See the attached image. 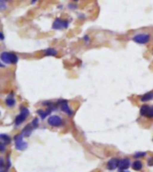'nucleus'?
<instances>
[{
  "mask_svg": "<svg viewBox=\"0 0 153 172\" xmlns=\"http://www.w3.org/2000/svg\"><path fill=\"white\" fill-rule=\"evenodd\" d=\"M0 35H1V39L3 40V39H4V35H3V33H1V34H0Z\"/></svg>",
  "mask_w": 153,
  "mask_h": 172,
  "instance_id": "24",
  "label": "nucleus"
},
{
  "mask_svg": "<svg viewBox=\"0 0 153 172\" xmlns=\"http://www.w3.org/2000/svg\"><path fill=\"white\" fill-rule=\"evenodd\" d=\"M132 167L134 170H140L142 168V163L140 160H135V161H133Z\"/></svg>",
  "mask_w": 153,
  "mask_h": 172,
  "instance_id": "15",
  "label": "nucleus"
},
{
  "mask_svg": "<svg viewBox=\"0 0 153 172\" xmlns=\"http://www.w3.org/2000/svg\"><path fill=\"white\" fill-rule=\"evenodd\" d=\"M33 128H34L32 127V124H31V125H27V126L24 128V130H23V132H22V135H23L24 136H29L31 135V133H32V131Z\"/></svg>",
  "mask_w": 153,
  "mask_h": 172,
  "instance_id": "11",
  "label": "nucleus"
},
{
  "mask_svg": "<svg viewBox=\"0 0 153 172\" xmlns=\"http://www.w3.org/2000/svg\"><path fill=\"white\" fill-rule=\"evenodd\" d=\"M52 110H53L52 108H49V109H48L47 111H45V112H43L42 110H39V111H38V114L40 116L41 119H45V118L51 112Z\"/></svg>",
  "mask_w": 153,
  "mask_h": 172,
  "instance_id": "13",
  "label": "nucleus"
},
{
  "mask_svg": "<svg viewBox=\"0 0 153 172\" xmlns=\"http://www.w3.org/2000/svg\"><path fill=\"white\" fill-rule=\"evenodd\" d=\"M36 1H38V0H32V4H34Z\"/></svg>",
  "mask_w": 153,
  "mask_h": 172,
  "instance_id": "25",
  "label": "nucleus"
},
{
  "mask_svg": "<svg viewBox=\"0 0 153 172\" xmlns=\"http://www.w3.org/2000/svg\"><path fill=\"white\" fill-rule=\"evenodd\" d=\"M4 1H7V0H4Z\"/></svg>",
  "mask_w": 153,
  "mask_h": 172,
  "instance_id": "29",
  "label": "nucleus"
},
{
  "mask_svg": "<svg viewBox=\"0 0 153 172\" xmlns=\"http://www.w3.org/2000/svg\"><path fill=\"white\" fill-rule=\"evenodd\" d=\"M1 57V60L3 63H12V64H15L18 62V57L15 54L13 53H8V52H3L0 55Z\"/></svg>",
  "mask_w": 153,
  "mask_h": 172,
  "instance_id": "1",
  "label": "nucleus"
},
{
  "mask_svg": "<svg viewBox=\"0 0 153 172\" xmlns=\"http://www.w3.org/2000/svg\"><path fill=\"white\" fill-rule=\"evenodd\" d=\"M74 1H78V0H74Z\"/></svg>",
  "mask_w": 153,
  "mask_h": 172,
  "instance_id": "28",
  "label": "nucleus"
},
{
  "mask_svg": "<svg viewBox=\"0 0 153 172\" xmlns=\"http://www.w3.org/2000/svg\"><path fill=\"white\" fill-rule=\"evenodd\" d=\"M24 136L22 134L20 135H17L15 136V148L18 150V151H24L27 148L28 144L26 142L24 141L23 139Z\"/></svg>",
  "mask_w": 153,
  "mask_h": 172,
  "instance_id": "2",
  "label": "nucleus"
},
{
  "mask_svg": "<svg viewBox=\"0 0 153 172\" xmlns=\"http://www.w3.org/2000/svg\"><path fill=\"white\" fill-rule=\"evenodd\" d=\"M0 172H7V171H5V170H4V169L2 168V169H1V171H0Z\"/></svg>",
  "mask_w": 153,
  "mask_h": 172,
  "instance_id": "26",
  "label": "nucleus"
},
{
  "mask_svg": "<svg viewBox=\"0 0 153 172\" xmlns=\"http://www.w3.org/2000/svg\"><path fill=\"white\" fill-rule=\"evenodd\" d=\"M149 110H150V107H149V106H148L147 104H144V105H142V106L140 107V114L141 116H145V117H147V116H148V114H149Z\"/></svg>",
  "mask_w": 153,
  "mask_h": 172,
  "instance_id": "10",
  "label": "nucleus"
},
{
  "mask_svg": "<svg viewBox=\"0 0 153 172\" xmlns=\"http://www.w3.org/2000/svg\"><path fill=\"white\" fill-rule=\"evenodd\" d=\"M0 147H1V152H3L5 151V144L1 142V144H0Z\"/></svg>",
  "mask_w": 153,
  "mask_h": 172,
  "instance_id": "21",
  "label": "nucleus"
},
{
  "mask_svg": "<svg viewBox=\"0 0 153 172\" xmlns=\"http://www.w3.org/2000/svg\"><path fill=\"white\" fill-rule=\"evenodd\" d=\"M83 39H84L85 41H87V42H88V41H89V37H88V36H85V37L83 38Z\"/></svg>",
  "mask_w": 153,
  "mask_h": 172,
  "instance_id": "23",
  "label": "nucleus"
},
{
  "mask_svg": "<svg viewBox=\"0 0 153 172\" xmlns=\"http://www.w3.org/2000/svg\"><path fill=\"white\" fill-rule=\"evenodd\" d=\"M4 2H5L4 0H1V1H0V7H1V10H4L6 8V5Z\"/></svg>",
  "mask_w": 153,
  "mask_h": 172,
  "instance_id": "20",
  "label": "nucleus"
},
{
  "mask_svg": "<svg viewBox=\"0 0 153 172\" xmlns=\"http://www.w3.org/2000/svg\"><path fill=\"white\" fill-rule=\"evenodd\" d=\"M130 164H131L130 163V160L127 159V158H124V159L120 160L118 168H120V170H125V169H127L130 167Z\"/></svg>",
  "mask_w": 153,
  "mask_h": 172,
  "instance_id": "9",
  "label": "nucleus"
},
{
  "mask_svg": "<svg viewBox=\"0 0 153 172\" xmlns=\"http://www.w3.org/2000/svg\"><path fill=\"white\" fill-rule=\"evenodd\" d=\"M119 162L120 160L116 158H112L111 160H108L107 164V168L109 169V170H114L116 168L119 167Z\"/></svg>",
  "mask_w": 153,
  "mask_h": 172,
  "instance_id": "7",
  "label": "nucleus"
},
{
  "mask_svg": "<svg viewBox=\"0 0 153 172\" xmlns=\"http://www.w3.org/2000/svg\"><path fill=\"white\" fill-rule=\"evenodd\" d=\"M152 98H153V92H149V93L145 94L144 95L140 96V101L147 102V101H149Z\"/></svg>",
  "mask_w": 153,
  "mask_h": 172,
  "instance_id": "14",
  "label": "nucleus"
},
{
  "mask_svg": "<svg viewBox=\"0 0 153 172\" xmlns=\"http://www.w3.org/2000/svg\"><path fill=\"white\" fill-rule=\"evenodd\" d=\"M6 103H7V106H9V107H13V106L15 104V98H14V95H13V94H10V95L7 96V100H6Z\"/></svg>",
  "mask_w": 153,
  "mask_h": 172,
  "instance_id": "12",
  "label": "nucleus"
},
{
  "mask_svg": "<svg viewBox=\"0 0 153 172\" xmlns=\"http://www.w3.org/2000/svg\"><path fill=\"white\" fill-rule=\"evenodd\" d=\"M120 172H128V171H124V170H120Z\"/></svg>",
  "mask_w": 153,
  "mask_h": 172,
  "instance_id": "27",
  "label": "nucleus"
},
{
  "mask_svg": "<svg viewBox=\"0 0 153 172\" xmlns=\"http://www.w3.org/2000/svg\"><path fill=\"white\" fill-rule=\"evenodd\" d=\"M45 54H46L47 56H50V55L51 56H56L57 54V52L54 48H48V49L45 50Z\"/></svg>",
  "mask_w": 153,
  "mask_h": 172,
  "instance_id": "17",
  "label": "nucleus"
},
{
  "mask_svg": "<svg viewBox=\"0 0 153 172\" xmlns=\"http://www.w3.org/2000/svg\"><path fill=\"white\" fill-rule=\"evenodd\" d=\"M69 23L65 20H62L60 18H57L54 21L52 28L54 30H62V29H65L68 27Z\"/></svg>",
  "mask_w": 153,
  "mask_h": 172,
  "instance_id": "4",
  "label": "nucleus"
},
{
  "mask_svg": "<svg viewBox=\"0 0 153 172\" xmlns=\"http://www.w3.org/2000/svg\"><path fill=\"white\" fill-rule=\"evenodd\" d=\"M32 125L33 128H37L38 125H39V120H38L37 118L33 119V120H32Z\"/></svg>",
  "mask_w": 153,
  "mask_h": 172,
  "instance_id": "19",
  "label": "nucleus"
},
{
  "mask_svg": "<svg viewBox=\"0 0 153 172\" xmlns=\"http://www.w3.org/2000/svg\"><path fill=\"white\" fill-rule=\"evenodd\" d=\"M132 40L138 44H146L149 40V35L146 33H140V34L135 35L132 38Z\"/></svg>",
  "mask_w": 153,
  "mask_h": 172,
  "instance_id": "5",
  "label": "nucleus"
},
{
  "mask_svg": "<svg viewBox=\"0 0 153 172\" xmlns=\"http://www.w3.org/2000/svg\"><path fill=\"white\" fill-rule=\"evenodd\" d=\"M58 103H59V105H60V108H61V110L63 111V112H65V113H67L68 115H72V111H71V109L69 108V105H68V103H67V102L66 101H65V100H61V101H59L58 102Z\"/></svg>",
  "mask_w": 153,
  "mask_h": 172,
  "instance_id": "8",
  "label": "nucleus"
},
{
  "mask_svg": "<svg viewBox=\"0 0 153 172\" xmlns=\"http://www.w3.org/2000/svg\"><path fill=\"white\" fill-rule=\"evenodd\" d=\"M145 155H146L145 152H136L133 156L134 158H140V157H144Z\"/></svg>",
  "mask_w": 153,
  "mask_h": 172,
  "instance_id": "18",
  "label": "nucleus"
},
{
  "mask_svg": "<svg viewBox=\"0 0 153 172\" xmlns=\"http://www.w3.org/2000/svg\"><path fill=\"white\" fill-rule=\"evenodd\" d=\"M48 123L52 127H59L62 125V119L57 115H52L48 119Z\"/></svg>",
  "mask_w": 153,
  "mask_h": 172,
  "instance_id": "6",
  "label": "nucleus"
},
{
  "mask_svg": "<svg viewBox=\"0 0 153 172\" xmlns=\"http://www.w3.org/2000/svg\"><path fill=\"white\" fill-rule=\"evenodd\" d=\"M148 165L149 166H153V158H151L148 160Z\"/></svg>",
  "mask_w": 153,
  "mask_h": 172,
  "instance_id": "22",
  "label": "nucleus"
},
{
  "mask_svg": "<svg viewBox=\"0 0 153 172\" xmlns=\"http://www.w3.org/2000/svg\"><path fill=\"white\" fill-rule=\"evenodd\" d=\"M29 113H30V112H29V110L27 109V108H24V107H21V113L15 118V125H20V124H22L24 120H25V119L28 117V115H29Z\"/></svg>",
  "mask_w": 153,
  "mask_h": 172,
  "instance_id": "3",
  "label": "nucleus"
},
{
  "mask_svg": "<svg viewBox=\"0 0 153 172\" xmlns=\"http://www.w3.org/2000/svg\"><path fill=\"white\" fill-rule=\"evenodd\" d=\"M0 138H1V142L4 143L5 144H9L11 142V138L7 135H6V134H1V135H0Z\"/></svg>",
  "mask_w": 153,
  "mask_h": 172,
  "instance_id": "16",
  "label": "nucleus"
}]
</instances>
